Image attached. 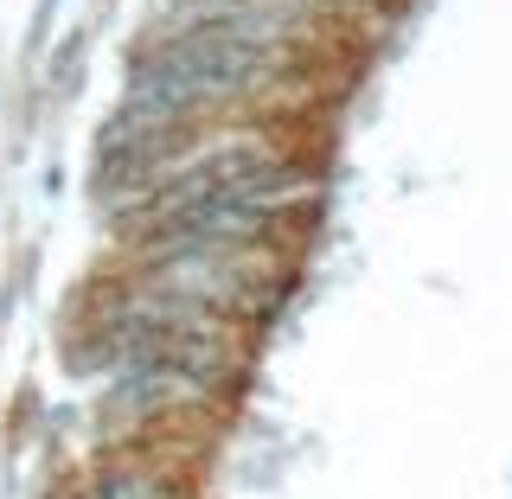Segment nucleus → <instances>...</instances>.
I'll use <instances>...</instances> for the list:
<instances>
[{
    "label": "nucleus",
    "instance_id": "1",
    "mask_svg": "<svg viewBox=\"0 0 512 499\" xmlns=\"http://www.w3.org/2000/svg\"><path fill=\"white\" fill-rule=\"evenodd\" d=\"M90 499H167V487H160L154 474H135V468H122V474H103L90 487Z\"/></svg>",
    "mask_w": 512,
    "mask_h": 499
}]
</instances>
